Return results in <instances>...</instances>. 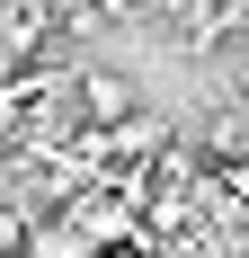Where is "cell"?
Returning <instances> with one entry per match:
<instances>
[{
  "instance_id": "cell-3",
  "label": "cell",
  "mask_w": 249,
  "mask_h": 258,
  "mask_svg": "<svg viewBox=\"0 0 249 258\" xmlns=\"http://www.w3.org/2000/svg\"><path fill=\"white\" fill-rule=\"evenodd\" d=\"M27 232H36V214H27V205H0V258H27Z\"/></svg>"
},
{
  "instance_id": "cell-1",
  "label": "cell",
  "mask_w": 249,
  "mask_h": 258,
  "mask_svg": "<svg viewBox=\"0 0 249 258\" xmlns=\"http://www.w3.org/2000/svg\"><path fill=\"white\" fill-rule=\"evenodd\" d=\"M72 107L89 116V134H107V125L134 116V80H125V72H80L72 80Z\"/></svg>"
},
{
  "instance_id": "cell-2",
  "label": "cell",
  "mask_w": 249,
  "mask_h": 258,
  "mask_svg": "<svg viewBox=\"0 0 249 258\" xmlns=\"http://www.w3.org/2000/svg\"><path fill=\"white\" fill-rule=\"evenodd\" d=\"M27 258H98V240L63 214V223H36V232H27Z\"/></svg>"
},
{
  "instance_id": "cell-4",
  "label": "cell",
  "mask_w": 249,
  "mask_h": 258,
  "mask_svg": "<svg viewBox=\"0 0 249 258\" xmlns=\"http://www.w3.org/2000/svg\"><path fill=\"white\" fill-rule=\"evenodd\" d=\"M0 80H9V53H0Z\"/></svg>"
}]
</instances>
